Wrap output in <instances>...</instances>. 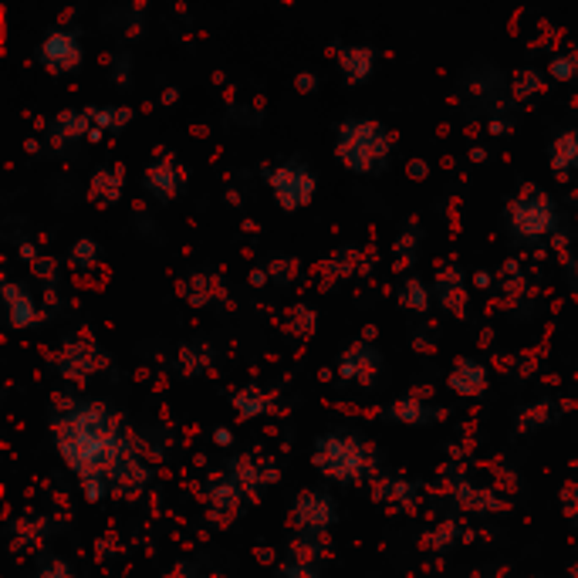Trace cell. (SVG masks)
I'll return each instance as SVG.
<instances>
[{"label":"cell","instance_id":"obj_1","mask_svg":"<svg viewBox=\"0 0 578 578\" xmlns=\"http://www.w3.org/2000/svg\"><path fill=\"white\" fill-rule=\"evenodd\" d=\"M55 430H58L61 457L68 460V467L82 480H95V477L112 480L115 467L126 460V443L115 433V420L99 403L68 413Z\"/></svg>","mask_w":578,"mask_h":578},{"label":"cell","instance_id":"obj_2","mask_svg":"<svg viewBox=\"0 0 578 578\" xmlns=\"http://www.w3.org/2000/svg\"><path fill=\"white\" fill-rule=\"evenodd\" d=\"M389 153V136L376 122H345L339 139L342 163L355 173H366L376 163H382Z\"/></svg>","mask_w":578,"mask_h":578},{"label":"cell","instance_id":"obj_3","mask_svg":"<svg viewBox=\"0 0 578 578\" xmlns=\"http://www.w3.org/2000/svg\"><path fill=\"white\" fill-rule=\"evenodd\" d=\"M366 447L355 437H325L315 447V467L328 477L339 480H355L366 467Z\"/></svg>","mask_w":578,"mask_h":578},{"label":"cell","instance_id":"obj_4","mask_svg":"<svg viewBox=\"0 0 578 578\" xmlns=\"http://www.w3.org/2000/svg\"><path fill=\"white\" fill-rule=\"evenodd\" d=\"M511 227L524 237H541L555 227V207L545 193H538L535 186H528L521 200L511 203Z\"/></svg>","mask_w":578,"mask_h":578},{"label":"cell","instance_id":"obj_5","mask_svg":"<svg viewBox=\"0 0 578 578\" xmlns=\"http://www.w3.org/2000/svg\"><path fill=\"white\" fill-rule=\"evenodd\" d=\"M268 180H271L274 197H278L281 207H288V210L305 207L311 200V193H315V180H311V173L305 166H278L274 173H268Z\"/></svg>","mask_w":578,"mask_h":578},{"label":"cell","instance_id":"obj_6","mask_svg":"<svg viewBox=\"0 0 578 578\" xmlns=\"http://www.w3.org/2000/svg\"><path fill=\"white\" fill-rule=\"evenodd\" d=\"M41 58H44V65H48V68L68 71V68H75L78 61H82V48H78V41L71 38V34L55 31V34H48V38H44Z\"/></svg>","mask_w":578,"mask_h":578},{"label":"cell","instance_id":"obj_7","mask_svg":"<svg viewBox=\"0 0 578 578\" xmlns=\"http://www.w3.org/2000/svg\"><path fill=\"white\" fill-rule=\"evenodd\" d=\"M295 521L301 528H325L328 521H332V501L322 494H301L295 501Z\"/></svg>","mask_w":578,"mask_h":578},{"label":"cell","instance_id":"obj_8","mask_svg":"<svg viewBox=\"0 0 578 578\" xmlns=\"http://www.w3.org/2000/svg\"><path fill=\"white\" fill-rule=\"evenodd\" d=\"M376 362H379V355L366 349V345H355V349H349V355L342 359V366L339 372L345 379H359V382H372V369H376Z\"/></svg>","mask_w":578,"mask_h":578},{"label":"cell","instance_id":"obj_9","mask_svg":"<svg viewBox=\"0 0 578 578\" xmlns=\"http://www.w3.org/2000/svg\"><path fill=\"white\" fill-rule=\"evenodd\" d=\"M484 386H487V372L477 366V362H457V369H453V376H450V389H457V393H464V396H477V393H484Z\"/></svg>","mask_w":578,"mask_h":578},{"label":"cell","instance_id":"obj_10","mask_svg":"<svg viewBox=\"0 0 578 578\" xmlns=\"http://www.w3.org/2000/svg\"><path fill=\"white\" fill-rule=\"evenodd\" d=\"M146 183H149V190H153V197L170 200V197H176V190H180V173H176L173 163H156V166H149Z\"/></svg>","mask_w":578,"mask_h":578},{"label":"cell","instance_id":"obj_11","mask_svg":"<svg viewBox=\"0 0 578 578\" xmlns=\"http://www.w3.org/2000/svg\"><path fill=\"white\" fill-rule=\"evenodd\" d=\"M4 295H7V311H11V322L17 328H31L34 322H38V311H34V301L24 295L17 284H7L4 288Z\"/></svg>","mask_w":578,"mask_h":578},{"label":"cell","instance_id":"obj_12","mask_svg":"<svg viewBox=\"0 0 578 578\" xmlns=\"http://www.w3.org/2000/svg\"><path fill=\"white\" fill-rule=\"evenodd\" d=\"M339 61H342V71L352 78V82H362V78L372 71V51L369 48H345Z\"/></svg>","mask_w":578,"mask_h":578},{"label":"cell","instance_id":"obj_13","mask_svg":"<svg viewBox=\"0 0 578 578\" xmlns=\"http://www.w3.org/2000/svg\"><path fill=\"white\" fill-rule=\"evenodd\" d=\"M551 163H555V170L578 166V136H575V132H565V136H558L555 153H551Z\"/></svg>","mask_w":578,"mask_h":578},{"label":"cell","instance_id":"obj_14","mask_svg":"<svg viewBox=\"0 0 578 578\" xmlns=\"http://www.w3.org/2000/svg\"><path fill=\"white\" fill-rule=\"evenodd\" d=\"M237 413L240 416H257V413H264V406H268V399H264L257 389H247V393H237Z\"/></svg>","mask_w":578,"mask_h":578},{"label":"cell","instance_id":"obj_15","mask_svg":"<svg viewBox=\"0 0 578 578\" xmlns=\"http://www.w3.org/2000/svg\"><path fill=\"white\" fill-rule=\"evenodd\" d=\"M393 416L396 420H406V423H420V420H426V409L416 403V399H399V403L393 406Z\"/></svg>","mask_w":578,"mask_h":578},{"label":"cell","instance_id":"obj_16","mask_svg":"<svg viewBox=\"0 0 578 578\" xmlns=\"http://www.w3.org/2000/svg\"><path fill=\"white\" fill-rule=\"evenodd\" d=\"M58 122H61V129H65V139H78L85 132V126H88L85 115H78V112H65Z\"/></svg>","mask_w":578,"mask_h":578},{"label":"cell","instance_id":"obj_17","mask_svg":"<svg viewBox=\"0 0 578 578\" xmlns=\"http://www.w3.org/2000/svg\"><path fill=\"white\" fill-rule=\"evenodd\" d=\"M403 305H409V308H426V305H430V301H426V288L420 281H409L403 288Z\"/></svg>","mask_w":578,"mask_h":578},{"label":"cell","instance_id":"obj_18","mask_svg":"<svg viewBox=\"0 0 578 578\" xmlns=\"http://www.w3.org/2000/svg\"><path fill=\"white\" fill-rule=\"evenodd\" d=\"M95 119L112 129V126H126V122L132 119V112L129 109H109V112H95Z\"/></svg>","mask_w":578,"mask_h":578},{"label":"cell","instance_id":"obj_19","mask_svg":"<svg viewBox=\"0 0 578 578\" xmlns=\"http://www.w3.org/2000/svg\"><path fill=\"white\" fill-rule=\"evenodd\" d=\"M71 257H75V264L88 268V264H92V257H95V244H92V240H82V244L75 247V254H71Z\"/></svg>","mask_w":578,"mask_h":578},{"label":"cell","instance_id":"obj_20","mask_svg":"<svg viewBox=\"0 0 578 578\" xmlns=\"http://www.w3.org/2000/svg\"><path fill=\"white\" fill-rule=\"evenodd\" d=\"M551 75H555V78H572L575 75V61L572 58H555V61H551Z\"/></svg>","mask_w":578,"mask_h":578},{"label":"cell","instance_id":"obj_21","mask_svg":"<svg viewBox=\"0 0 578 578\" xmlns=\"http://www.w3.org/2000/svg\"><path fill=\"white\" fill-rule=\"evenodd\" d=\"M38 578H71V572L65 568V562H51V565H44L41 568V575Z\"/></svg>","mask_w":578,"mask_h":578},{"label":"cell","instance_id":"obj_22","mask_svg":"<svg viewBox=\"0 0 578 578\" xmlns=\"http://www.w3.org/2000/svg\"><path fill=\"white\" fill-rule=\"evenodd\" d=\"M284 578H318V575H315V572H311V568L291 565V568H288V575H284Z\"/></svg>","mask_w":578,"mask_h":578},{"label":"cell","instance_id":"obj_23","mask_svg":"<svg viewBox=\"0 0 578 578\" xmlns=\"http://www.w3.org/2000/svg\"><path fill=\"white\" fill-rule=\"evenodd\" d=\"M298 88H301V92H311V88H315V78H311V75H301V78H298Z\"/></svg>","mask_w":578,"mask_h":578},{"label":"cell","instance_id":"obj_24","mask_svg":"<svg viewBox=\"0 0 578 578\" xmlns=\"http://www.w3.org/2000/svg\"><path fill=\"white\" fill-rule=\"evenodd\" d=\"M575 578H578V572H575Z\"/></svg>","mask_w":578,"mask_h":578}]
</instances>
